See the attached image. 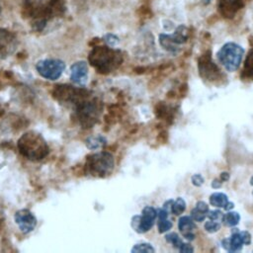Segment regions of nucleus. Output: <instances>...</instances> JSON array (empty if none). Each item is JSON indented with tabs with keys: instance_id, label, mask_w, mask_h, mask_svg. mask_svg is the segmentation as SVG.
Segmentation results:
<instances>
[{
	"instance_id": "nucleus-1",
	"label": "nucleus",
	"mask_w": 253,
	"mask_h": 253,
	"mask_svg": "<svg viewBox=\"0 0 253 253\" xmlns=\"http://www.w3.org/2000/svg\"><path fill=\"white\" fill-rule=\"evenodd\" d=\"M66 12L65 0H22L21 13L34 31H42L47 23Z\"/></svg>"
},
{
	"instance_id": "nucleus-2",
	"label": "nucleus",
	"mask_w": 253,
	"mask_h": 253,
	"mask_svg": "<svg viewBox=\"0 0 253 253\" xmlns=\"http://www.w3.org/2000/svg\"><path fill=\"white\" fill-rule=\"evenodd\" d=\"M90 64L102 74H108L119 68L124 61L123 52L110 45L94 46L89 52Z\"/></svg>"
},
{
	"instance_id": "nucleus-3",
	"label": "nucleus",
	"mask_w": 253,
	"mask_h": 253,
	"mask_svg": "<svg viewBox=\"0 0 253 253\" xmlns=\"http://www.w3.org/2000/svg\"><path fill=\"white\" fill-rule=\"evenodd\" d=\"M19 152L30 160H41L48 153V146L44 138L38 132L30 130L18 139Z\"/></svg>"
},
{
	"instance_id": "nucleus-4",
	"label": "nucleus",
	"mask_w": 253,
	"mask_h": 253,
	"mask_svg": "<svg viewBox=\"0 0 253 253\" xmlns=\"http://www.w3.org/2000/svg\"><path fill=\"white\" fill-rule=\"evenodd\" d=\"M114 167V156L108 151H101L90 155L85 164L87 173L99 178L109 176L113 172Z\"/></svg>"
},
{
	"instance_id": "nucleus-5",
	"label": "nucleus",
	"mask_w": 253,
	"mask_h": 253,
	"mask_svg": "<svg viewBox=\"0 0 253 253\" xmlns=\"http://www.w3.org/2000/svg\"><path fill=\"white\" fill-rule=\"evenodd\" d=\"M244 48L232 42L224 43L217 51L216 57L221 65L229 72L235 71L243 58Z\"/></svg>"
},
{
	"instance_id": "nucleus-6",
	"label": "nucleus",
	"mask_w": 253,
	"mask_h": 253,
	"mask_svg": "<svg viewBox=\"0 0 253 253\" xmlns=\"http://www.w3.org/2000/svg\"><path fill=\"white\" fill-rule=\"evenodd\" d=\"M189 38V30L186 26H178L172 34H160L159 43L167 51L175 54L180 50V45L184 44Z\"/></svg>"
},
{
	"instance_id": "nucleus-7",
	"label": "nucleus",
	"mask_w": 253,
	"mask_h": 253,
	"mask_svg": "<svg viewBox=\"0 0 253 253\" xmlns=\"http://www.w3.org/2000/svg\"><path fill=\"white\" fill-rule=\"evenodd\" d=\"M76 117L82 127H92L98 121L101 108L94 100H84L76 107Z\"/></svg>"
},
{
	"instance_id": "nucleus-8",
	"label": "nucleus",
	"mask_w": 253,
	"mask_h": 253,
	"mask_svg": "<svg viewBox=\"0 0 253 253\" xmlns=\"http://www.w3.org/2000/svg\"><path fill=\"white\" fill-rule=\"evenodd\" d=\"M53 95L58 102L76 107L87 99L88 93L81 88H75L71 85H58L53 91Z\"/></svg>"
},
{
	"instance_id": "nucleus-9",
	"label": "nucleus",
	"mask_w": 253,
	"mask_h": 253,
	"mask_svg": "<svg viewBox=\"0 0 253 253\" xmlns=\"http://www.w3.org/2000/svg\"><path fill=\"white\" fill-rule=\"evenodd\" d=\"M36 69L42 77L47 80H56L63 73L65 63L60 59L47 58L38 61L36 64Z\"/></svg>"
},
{
	"instance_id": "nucleus-10",
	"label": "nucleus",
	"mask_w": 253,
	"mask_h": 253,
	"mask_svg": "<svg viewBox=\"0 0 253 253\" xmlns=\"http://www.w3.org/2000/svg\"><path fill=\"white\" fill-rule=\"evenodd\" d=\"M156 216L157 211L150 206H146L143 208L141 215H134L131 218V227L137 233L147 232L153 226Z\"/></svg>"
},
{
	"instance_id": "nucleus-11",
	"label": "nucleus",
	"mask_w": 253,
	"mask_h": 253,
	"mask_svg": "<svg viewBox=\"0 0 253 253\" xmlns=\"http://www.w3.org/2000/svg\"><path fill=\"white\" fill-rule=\"evenodd\" d=\"M198 67H199L200 75L204 79H207L210 81H214L221 76L219 68L211 59V53L210 50L206 51L199 58Z\"/></svg>"
},
{
	"instance_id": "nucleus-12",
	"label": "nucleus",
	"mask_w": 253,
	"mask_h": 253,
	"mask_svg": "<svg viewBox=\"0 0 253 253\" xmlns=\"http://www.w3.org/2000/svg\"><path fill=\"white\" fill-rule=\"evenodd\" d=\"M14 218L16 224L23 233H30L35 229L37 225L36 216L27 209L17 211Z\"/></svg>"
},
{
	"instance_id": "nucleus-13",
	"label": "nucleus",
	"mask_w": 253,
	"mask_h": 253,
	"mask_svg": "<svg viewBox=\"0 0 253 253\" xmlns=\"http://www.w3.org/2000/svg\"><path fill=\"white\" fill-rule=\"evenodd\" d=\"M17 38L9 30L0 28V58L12 54L17 47Z\"/></svg>"
},
{
	"instance_id": "nucleus-14",
	"label": "nucleus",
	"mask_w": 253,
	"mask_h": 253,
	"mask_svg": "<svg viewBox=\"0 0 253 253\" xmlns=\"http://www.w3.org/2000/svg\"><path fill=\"white\" fill-rule=\"evenodd\" d=\"M70 79L79 86L86 84L88 80V65L85 61H76L70 66Z\"/></svg>"
},
{
	"instance_id": "nucleus-15",
	"label": "nucleus",
	"mask_w": 253,
	"mask_h": 253,
	"mask_svg": "<svg viewBox=\"0 0 253 253\" xmlns=\"http://www.w3.org/2000/svg\"><path fill=\"white\" fill-rule=\"evenodd\" d=\"M243 5V0H218L219 13L228 19L233 18Z\"/></svg>"
},
{
	"instance_id": "nucleus-16",
	"label": "nucleus",
	"mask_w": 253,
	"mask_h": 253,
	"mask_svg": "<svg viewBox=\"0 0 253 253\" xmlns=\"http://www.w3.org/2000/svg\"><path fill=\"white\" fill-rule=\"evenodd\" d=\"M241 77L243 79H249L253 81V47L248 51L246 55Z\"/></svg>"
},
{
	"instance_id": "nucleus-17",
	"label": "nucleus",
	"mask_w": 253,
	"mask_h": 253,
	"mask_svg": "<svg viewBox=\"0 0 253 253\" xmlns=\"http://www.w3.org/2000/svg\"><path fill=\"white\" fill-rule=\"evenodd\" d=\"M178 227H179L180 231L184 234L186 232L192 231L196 227V225H195V223L193 221L192 216L190 217L188 215H184V216L180 217L179 222H178Z\"/></svg>"
},
{
	"instance_id": "nucleus-18",
	"label": "nucleus",
	"mask_w": 253,
	"mask_h": 253,
	"mask_svg": "<svg viewBox=\"0 0 253 253\" xmlns=\"http://www.w3.org/2000/svg\"><path fill=\"white\" fill-rule=\"evenodd\" d=\"M107 143V140L102 135L90 136L86 139V145L89 149H98Z\"/></svg>"
},
{
	"instance_id": "nucleus-19",
	"label": "nucleus",
	"mask_w": 253,
	"mask_h": 253,
	"mask_svg": "<svg viewBox=\"0 0 253 253\" xmlns=\"http://www.w3.org/2000/svg\"><path fill=\"white\" fill-rule=\"evenodd\" d=\"M227 202H228L227 196L223 193H213L210 197L211 205L217 208H224Z\"/></svg>"
},
{
	"instance_id": "nucleus-20",
	"label": "nucleus",
	"mask_w": 253,
	"mask_h": 253,
	"mask_svg": "<svg viewBox=\"0 0 253 253\" xmlns=\"http://www.w3.org/2000/svg\"><path fill=\"white\" fill-rule=\"evenodd\" d=\"M223 221L227 226H234L240 220V214L236 211H228L223 215Z\"/></svg>"
},
{
	"instance_id": "nucleus-21",
	"label": "nucleus",
	"mask_w": 253,
	"mask_h": 253,
	"mask_svg": "<svg viewBox=\"0 0 253 253\" xmlns=\"http://www.w3.org/2000/svg\"><path fill=\"white\" fill-rule=\"evenodd\" d=\"M242 238L238 232L232 233V236L230 237V249L229 251H237L240 250L242 247Z\"/></svg>"
},
{
	"instance_id": "nucleus-22",
	"label": "nucleus",
	"mask_w": 253,
	"mask_h": 253,
	"mask_svg": "<svg viewBox=\"0 0 253 253\" xmlns=\"http://www.w3.org/2000/svg\"><path fill=\"white\" fill-rule=\"evenodd\" d=\"M186 209V203L182 198H178L175 202H173L172 204V208H171V211L176 214L179 215L181 214Z\"/></svg>"
},
{
	"instance_id": "nucleus-23",
	"label": "nucleus",
	"mask_w": 253,
	"mask_h": 253,
	"mask_svg": "<svg viewBox=\"0 0 253 253\" xmlns=\"http://www.w3.org/2000/svg\"><path fill=\"white\" fill-rule=\"evenodd\" d=\"M165 239L168 243H171L174 247L176 248H180L181 245L183 244L181 238L179 237V235L175 232H171V233H168L165 235Z\"/></svg>"
},
{
	"instance_id": "nucleus-24",
	"label": "nucleus",
	"mask_w": 253,
	"mask_h": 253,
	"mask_svg": "<svg viewBox=\"0 0 253 253\" xmlns=\"http://www.w3.org/2000/svg\"><path fill=\"white\" fill-rule=\"evenodd\" d=\"M131 252H147V253H153L155 252V249L152 247L151 244L149 243H139V244H135L132 249Z\"/></svg>"
},
{
	"instance_id": "nucleus-25",
	"label": "nucleus",
	"mask_w": 253,
	"mask_h": 253,
	"mask_svg": "<svg viewBox=\"0 0 253 253\" xmlns=\"http://www.w3.org/2000/svg\"><path fill=\"white\" fill-rule=\"evenodd\" d=\"M103 41L107 43V45H110V46H113V47H115L119 43V42H120L119 38L116 35H114V34H107V35H105L103 37Z\"/></svg>"
},
{
	"instance_id": "nucleus-26",
	"label": "nucleus",
	"mask_w": 253,
	"mask_h": 253,
	"mask_svg": "<svg viewBox=\"0 0 253 253\" xmlns=\"http://www.w3.org/2000/svg\"><path fill=\"white\" fill-rule=\"evenodd\" d=\"M171 227H172V222L170 220H168L167 218L159 219V221H158V231L160 233H164V232L168 231L169 229H171Z\"/></svg>"
},
{
	"instance_id": "nucleus-27",
	"label": "nucleus",
	"mask_w": 253,
	"mask_h": 253,
	"mask_svg": "<svg viewBox=\"0 0 253 253\" xmlns=\"http://www.w3.org/2000/svg\"><path fill=\"white\" fill-rule=\"evenodd\" d=\"M204 227L208 232L213 233V232H216L220 229V224L218 222H216L215 220H210V221H207L205 223Z\"/></svg>"
},
{
	"instance_id": "nucleus-28",
	"label": "nucleus",
	"mask_w": 253,
	"mask_h": 253,
	"mask_svg": "<svg viewBox=\"0 0 253 253\" xmlns=\"http://www.w3.org/2000/svg\"><path fill=\"white\" fill-rule=\"evenodd\" d=\"M191 216L196 221H203L205 219V217H206V212H204V211H200L199 209L195 208L191 211Z\"/></svg>"
},
{
	"instance_id": "nucleus-29",
	"label": "nucleus",
	"mask_w": 253,
	"mask_h": 253,
	"mask_svg": "<svg viewBox=\"0 0 253 253\" xmlns=\"http://www.w3.org/2000/svg\"><path fill=\"white\" fill-rule=\"evenodd\" d=\"M191 181H192V184L196 187H200L204 184L205 180H204V177L201 175V174H195L191 177Z\"/></svg>"
},
{
	"instance_id": "nucleus-30",
	"label": "nucleus",
	"mask_w": 253,
	"mask_h": 253,
	"mask_svg": "<svg viewBox=\"0 0 253 253\" xmlns=\"http://www.w3.org/2000/svg\"><path fill=\"white\" fill-rule=\"evenodd\" d=\"M208 217L211 219V220H217L219 218H223V214L220 211L218 210H215V211H210V213L208 214Z\"/></svg>"
},
{
	"instance_id": "nucleus-31",
	"label": "nucleus",
	"mask_w": 253,
	"mask_h": 253,
	"mask_svg": "<svg viewBox=\"0 0 253 253\" xmlns=\"http://www.w3.org/2000/svg\"><path fill=\"white\" fill-rule=\"evenodd\" d=\"M241 238H242V242L245 245H249L251 243V234L248 231H241L239 232Z\"/></svg>"
},
{
	"instance_id": "nucleus-32",
	"label": "nucleus",
	"mask_w": 253,
	"mask_h": 253,
	"mask_svg": "<svg viewBox=\"0 0 253 253\" xmlns=\"http://www.w3.org/2000/svg\"><path fill=\"white\" fill-rule=\"evenodd\" d=\"M179 250L181 253H192L194 251V248L192 247V245L188 243H183L179 248Z\"/></svg>"
},
{
	"instance_id": "nucleus-33",
	"label": "nucleus",
	"mask_w": 253,
	"mask_h": 253,
	"mask_svg": "<svg viewBox=\"0 0 253 253\" xmlns=\"http://www.w3.org/2000/svg\"><path fill=\"white\" fill-rule=\"evenodd\" d=\"M196 208H197V209H199L200 211H202L206 212V213L209 211V206H208L205 202H203V201L198 202V203L196 204Z\"/></svg>"
},
{
	"instance_id": "nucleus-34",
	"label": "nucleus",
	"mask_w": 253,
	"mask_h": 253,
	"mask_svg": "<svg viewBox=\"0 0 253 253\" xmlns=\"http://www.w3.org/2000/svg\"><path fill=\"white\" fill-rule=\"evenodd\" d=\"M221 244H222L223 248H225L226 250L229 251V249H230V238H224L221 241Z\"/></svg>"
},
{
	"instance_id": "nucleus-35",
	"label": "nucleus",
	"mask_w": 253,
	"mask_h": 253,
	"mask_svg": "<svg viewBox=\"0 0 253 253\" xmlns=\"http://www.w3.org/2000/svg\"><path fill=\"white\" fill-rule=\"evenodd\" d=\"M221 180H218V179H213L212 182H211V187L213 189H218L221 187Z\"/></svg>"
},
{
	"instance_id": "nucleus-36",
	"label": "nucleus",
	"mask_w": 253,
	"mask_h": 253,
	"mask_svg": "<svg viewBox=\"0 0 253 253\" xmlns=\"http://www.w3.org/2000/svg\"><path fill=\"white\" fill-rule=\"evenodd\" d=\"M229 177H230V176H229V173H227V172H222V173H220V180L223 181V182L229 180Z\"/></svg>"
},
{
	"instance_id": "nucleus-37",
	"label": "nucleus",
	"mask_w": 253,
	"mask_h": 253,
	"mask_svg": "<svg viewBox=\"0 0 253 253\" xmlns=\"http://www.w3.org/2000/svg\"><path fill=\"white\" fill-rule=\"evenodd\" d=\"M187 91H188V86H187V84H183V85L180 87V93L182 94L181 96H184V95L187 93Z\"/></svg>"
},
{
	"instance_id": "nucleus-38",
	"label": "nucleus",
	"mask_w": 253,
	"mask_h": 253,
	"mask_svg": "<svg viewBox=\"0 0 253 253\" xmlns=\"http://www.w3.org/2000/svg\"><path fill=\"white\" fill-rule=\"evenodd\" d=\"M183 235H184V237H185L186 239H188V240H193V239L195 238V235L192 233V231L186 232V233H184Z\"/></svg>"
},
{
	"instance_id": "nucleus-39",
	"label": "nucleus",
	"mask_w": 253,
	"mask_h": 253,
	"mask_svg": "<svg viewBox=\"0 0 253 253\" xmlns=\"http://www.w3.org/2000/svg\"><path fill=\"white\" fill-rule=\"evenodd\" d=\"M233 207H234V204H233L232 202H227V204L225 205L224 209H225L226 211H230L231 209H233Z\"/></svg>"
},
{
	"instance_id": "nucleus-40",
	"label": "nucleus",
	"mask_w": 253,
	"mask_h": 253,
	"mask_svg": "<svg viewBox=\"0 0 253 253\" xmlns=\"http://www.w3.org/2000/svg\"><path fill=\"white\" fill-rule=\"evenodd\" d=\"M250 184L253 186V176L251 177V179H250Z\"/></svg>"
},
{
	"instance_id": "nucleus-41",
	"label": "nucleus",
	"mask_w": 253,
	"mask_h": 253,
	"mask_svg": "<svg viewBox=\"0 0 253 253\" xmlns=\"http://www.w3.org/2000/svg\"><path fill=\"white\" fill-rule=\"evenodd\" d=\"M204 1H205V2H211V0H204Z\"/></svg>"
},
{
	"instance_id": "nucleus-42",
	"label": "nucleus",
	"mask_w": 253,
	"mask_h": 253,
	"mask_svg": "<svg viewBox=\"0 0 253 253\" xmlns=\"http://www.w3.org/2000/svg\"><path fill=\"white\" fill-rule=\"evenodd\" d=\"M1 11H2V8H1V4H0V14H1Z\"/></svg>"
},
{
	"instance_id": "nucleus-43",
	"label": "nucleus",
	"mask_w": 253,
	"mask_h": 253,
	"mask_svg": "<svg viewBox=\"0 0 253 253\" xmlns=\"http://www.w3.org/2000/svg\"><path fill=\"white\" fill-rule=\"evenodd\" d=\"M252 194H253V192H252Z\"/></svg>"
}]
</instances>
